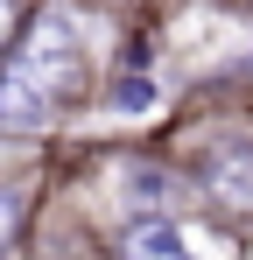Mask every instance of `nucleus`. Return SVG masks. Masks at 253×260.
<instances>
[{
	"mask_svg": "<svg viewBox=\"0 0 253 260\" xmlns=\"http://www.w3.org/2000/svg\"><path fill=\"white\" fill-rule=\"evenodd\" d=\"M197 176H204V197L218 204V211L232 218H253V141H218L204 162H197Z\"/></svg>",
	"mask_w": 253,
	"mask_h": 260,
	"instance_id": "f03ea898",
	"label": "nucleus"
},
{
	"mask_svg": "<svg viewBox=\"0 0 253 260\" xmlns=\"http://www.w3.org/2000/svg\"><path fill=\"white\" fill-rule=\"evenodd\" d=\"M14 225H21V190H7V183H0V253H7Z\"/></svg>",
	"mask_w": 253,
	"mask_h": 260,
	"instance_id": "423d86ee",
	"label": "nucleus"
},
{
	"mask_svg": "<svg viewBox=\"0 0 253 260\" xmlns=\"http://www.w3.org/2000/svg\"><path fill=\"white\" fill-rule=\"evenodd\" d=\"M106 106H113V113H148V106H155V78H148L141 63H126L120 78H113V91H106Z\"/></svg>",
	"mask_w": 253,
	"mask_h": 260,
	"instance_id": "20e7f679",
	"label": "nucleus"
},
{
	"mask_svg": "<svg viewBox=\"0 0 253 260\" xmlns=\"http://www.w3.org/2000/svg\"><path fill=\"white\" fill-rule=\"evenodd\" d=\"M120 260H190V239L169 225L162 211H141L120 239Z\"/></svg>",
	"mask_w": 253,
	"mask_h": 260,
	"instance_id": "7ed1b4c3",
	"label": "nucleus"
},
{
	"mask_svg": "<svg viewBox=\"0 0 253 260\" xmlns=\"http://www.w3.org/2000/svg\"><path fill=\"white\" fill-rule=\"evenodd\" d=\"M84 91V43L71 14L28 21L21 49L0 63V134H42Z\"/></svg>",
	"mask_w": 253,
	"mask_h": 260,
	"instance_id": "f257e3e1",
	"label": "nucleus"
},
{
	"mask_svg": "<svg viewBox=\"0 0 253 260\" xmlns=\"http://www.w3.org/2000/svg\"><path fill=\"white\" fill-rule=\"evenodd\" d=\"M126 197H134V211H169L176 204V183L162 169H126Z\"/></svg>",
	"mask_w": 253,
	"mask_h": 260,
	"instance_id": "39448f33",
	"label": "nucleus"
}]
</instances>
